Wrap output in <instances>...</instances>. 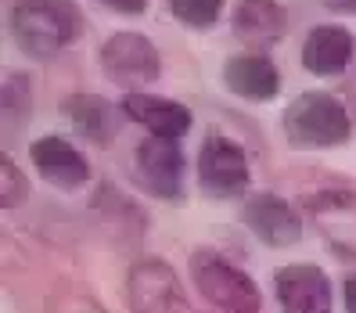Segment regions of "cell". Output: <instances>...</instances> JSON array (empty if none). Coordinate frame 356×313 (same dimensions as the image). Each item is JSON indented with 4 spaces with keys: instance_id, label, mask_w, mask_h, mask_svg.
<instances>
[{
    "instance_id": "cell-20",
    "label": "cell",
    "mask_w": 356,
    "mask_h": 313,
    "mask_svg": "<svg viewBox=\"0 0 356 313\" xmlns=\"http://www.w3.org/2000/svg\"><path fill=\"white\" fill-rule=\"evenodd\" d=\"M321 4H324L327 11H342V15L353 11V15H356V0H321Z\"/></svg>"
},
{
    "instance_id": "cell-13",
    "label": "cell",
    "mask_w": 356,
    "mask_h": 313,
    "mask_svg": "<svg viewBox=\"0 0 356 313\" xmlns=\"http://www.w3.org/2000/svg\"><path fill=\"white\" fill-rule=\"evenodd\" d=\"M223 83H227V90H234L245 101H270V97H277V90H281V72H277V65L266 54L248 51V54L227 58Z\"/></svg>"
},
{
    "instance_id": "cell-6",
    "label": "cell",
    "mask_w": 356,
    "mask_h": 313,
    "mask_svg": "<svg viewBox=\"0 0 356 313\" xmlns=\"http://www.w3.org/2000/svg\"><path fill=\"white\" fill-rule=\"evenodd\" d=\"M134 177L148 195L155 198H184V152L180 141L170 137H148L137 144L134 159Z\"/></svg>"
},
{
    "instance_id": "cell-18",
    "label": "cell",
    "mask_w": 356,
    "mask_h": 313,
    "mask_svg": "<svg viewBox=\"0 0 356 313\" xmlns=\"http://www.w3.org/2000/svg\"><path fill=\"white\" fill-rule=\"evenodd\" d=\"M29 101H33V94H29L26 76H22V72H11L8 83H4V115L15 119L18 112H26V104H29Z\"/></svg>"
},
{
    "instance_id": "cell-7",
    "label": "cell",
    "mask_w": 356,
    "mask_h": 313,
    "mask_svg": "<svg viewBox=\"0 0 356 313\" xmlns=\"http://www.w3.org/2000/svg\"><path fill=\"white\" fill-rule=\"evenodd\" d=\"M130 313H187L184 288L162 259H140L127 281Z\"/></svg>"
},
{
    "instance_id": "cell-5",
    "label": "cell",
    "mask_w": 356,
    "mask_h": 313,
    "mask_svg": "<svg viewBox=\"0 0 356 313\" xmlns=\"http://www.w3.org/2000/svg\"><path fill=\"white\" fill-rule=\"evenodd\" d=\"M248 155L238 141L223 134H209L198 152V180L202 191L213 198H238L248 191Z\"/></svg>"
},
{
    "instance_id": "cell-2",
    "label": "cell",
    "mask_w": 356,
    "mask_h": 313,
    "mask_svg": "<svg viewBox=\"0 0 356 313\" xmlns=\"http://www.w3.org/2000/svg\"><path fill=\"white\" fill-rule=\"evenodd\" d=\"M284 137L291 148H334L353 137V119L342 101L324 90H302L284 109Z\"/></svg>"
},
{
    "instance_id": "cell-3",
    "label": "cell",
    "mask_w": 356,
    "mask_h": 313,
    "mask_svg": "<svg viewBox=\"0 0 356 313\" xmlns=\"http://www.w3.org/2000/svg\"><path fill=\"white\" fill-rule=\"evenodd\" d=\"M191 278L202 296L213 306H220L223 313H259V306H263L256 281L241 266L223 259L220 252L198 248L191 256Z\"/></svg>"
},
{
    "instance_id": "cell-21",
    "label": "cell",
    "mask_w": 356,
    "mask_h": 313,
    "mask_svg": "<svg viewBox=\"0 0 356 313\" xmlns=\"http://www.w3.org/2000/svg\"><path fill=\"white\" fill-rule=\"evenodd\" d=\"M346 313H356V274L346 278Z\"/></svg>"
},
{
    "instance_id": "cell-11",
    "label": "cell",
    "mask_w": 356,
    "mask_h": 313,
    "mask_svg": "<svg viewBox=\"0 0 356 313\" xmlns=\"http://www.w3.org/2000/svg\"><path fill=\"white\" fill-rule=\"evenodd\" d=\"M119 109L127 112V119L148 127L152 137H170V141H180L187 130H191V109L180 101H170V97H155V94H127L119 101Z\"/></svg>"
},
{
    "instance_id": "cell-14",
    "label": "cell",
    "mask_w": 356,
    "mask_h": 313,
    "mask_svg": "<svg viewBox=\"0 0 356 313\" xmlns=\"http://www.w3.org/2000/svg\"><path fill=\"white\" fill-rule=\"evenodd\" d=\"M356 54V40L346 26H317L302 44V65L317 76H339L349 69Z\"/></svg>"
},
{
    "instance_id": "cell-19",
    "label": "cell",
    "mask_w": 356,
    "mask_h": 313,
    "mask_svg": "<svg viewBox=\"0 0 356 313\" xmlns=\"http://www.w3.org/2000/svg\"><path fill=\"white\" fill-rule=\"evenodd\" d=\"M101 4H108L112 11H122V15H144L148 11V0H101Z\"/></svg>"
},
{
    "instance_id": "cell-9",
    "label": "cell",
    "mask_w": 356,
    "mask_h": 313,
    "mask_svg": "<svg viewBox=\"0 0 356 313\" xmlns=\"http://www.w3.org/2000/svg\"><path fill=\"white\" fill-rule=\"evenodd\" d=\"M277 299L284 313H331V281L321 266L291 263L277 270Z\"/></svg>"
},
{
    "instance_id": "cell-10",
    "label": "cell",
    "mask_w": 356,
    "mask_h": 313,
    "mask_svg": "<svg viewBox=\"0 0 356 313\" xmlns=\"http://www.w3.org/2000/svg\"><path fill=\"white\" fill-rule=\"evenodd\" d=\"M29 155L36 162L40 177H44L47 184H54V187L72 191V187H83L90 180V162L83 159V152L76 148V144H69L65 137H58V134H47V137L33 141Z\"/></svg>"
},
{
    "instance_id": "cell-16",
    "label": "cell",
    "mask_w": 356,
    "mask_h": 313,
    "mask_svg": "<svg viewBox=\"0 0 356 313\" xmlns=\"http://www.w3.org/2000/svg\"><path fill=\"white\" fill-rule=\"evenodd\" d=\"M165 4L187 29H213L223 15V0H165Z\"/></svg>"
},
{
    "instance_id": "cell-17",
    "label": "cell",
    "mask_w": 356,
    "mask_h": 313,
    "mask_svg": "<svg viewBox=\"0 0 356 313\" xmlns=\"http://www.w3.org/2000/svg\"><path fill=\"white\" fill-rule=\"evenodd\" d=\"M29 195V184H26V173L18 170V166L11 159H0V202H4V209H15L22 205Z\"/></svg>"
},
{
    "instance_id": "cell-12",
    "label": "cell",
    "mask_w": 356,
    "mask_h": 313,
    "mask_svg": "<svg viewBox=\"0 0 356 313\" xmlns=\"http://www.w3.org/2000/svg\"><path fill=\"white\" fill-rule=\"evenodd\" d=\"M230 26H234V36L245 47L263 51V47H274L288 33V11L277 0H238Z\"/></svg>"
},
{
    "instance_id": "cell-1",
    "label": "cell",
    "mask_w": 356,
    "mask_h": 313,
    "mask_svg": "<svg viewBox=\"0 0 356 313\" xmlns=\"http://www.w3.org/2000/svg\"><path fill=\"white\" fill-rule=\"evenodd\" d=\"M83 15L76 0H15L11 36L33 58H51L79 36Z\"/></svg>"
},
{
    "instance_id": "cell-15",
    "label": "cell",
    "mask_w": 356,
    "mask_h": 313,
    "mask_svg": "<svg viewBox=\"0 0 356 313\" xmlns=\"http://www.w3.org/2000/svg\"><path fill=\"white\" fill-rule=\"evenodd\" d=\"M61 115L69 119V127L94 144L112 141V104L97 94H72L61 101Z\"/></svg>"
},
{
    "instance_id": "cell-4",
    "label": "cell",
    "mask_w": 356,
    "mask_h": 313,
    "mask_svg": "<svg viewBox=\"0 0 356 313\" xmlns=\"http://www.w3.org/2000/svg\"><path fill=\"white\" fill-rule=\"evenodd\" d=\"M101 69L119 87H127L130 94H140V87H148V83H155L162 76V58L148 36L112 33L101 47Z\"/></svg>"
},
{
    "instance_id": "cell-8",
    "label": "cell",
    "mask_w": 356,
    "mask_h": 313,
    "mask_svg": "<svg viewBox=\"0 0 356 313\" xmlns=\"http://www.w3.org/2000/svg\"><path fill=\"white\" fill-rule=\"evenodd\" d=\"M241 220L248 223V231L270 248L296 245L302 238V220L296 216V209H291L284 198L270 195V191L248 198L245 209H241Z\"/></svg>"
}]
</instances>
